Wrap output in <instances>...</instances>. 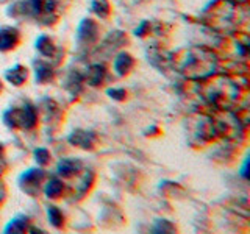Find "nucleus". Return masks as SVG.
Listing matches in <instances>:
<instances>
[{"label": "nucleus", "mask_w": 250, "mask_h": 234, "mask_svg": "<svg viewBox=\"0 0 250 234\" xmlns=\"http://www.w3.org/2000/svg\"><path fill=\"white\" fill-rule=\"evenodd\" d=\"M216 67V57L208 49H191L186 52V59L180 66V72L191 80H200L213 75Z\"/></svg>", "instance_id": "obj_1"}, {"label": "nucleus", "mask_w": 250, "mask_h": 234, "mask_svg": "<svg viewBox=\"0 0 250 234\" xmlns=\"http://www.w3.org/2000/svg\"><path fill=\"white\" fill-rule=\"evenodd\" d=\"M207 88L209 89L205 92V97L219 109H230L239 98L238 84L229 78H214V83L207 84Z\"/></svg>", "instance_id": "obj_2"}, {"label": "nucleus", "mask_w": 250, "mask_h": 234, "mask_svg": "<svg viewBox=\"0 0 250 234\" xmlns=\"http://www.w3.org/2000/svg\"><path fill=\"white\" fill-rule=\"evenodd\" d=\"M3 123L14 130H33L38 125V111L33 105L10 108L3 113Z\"/></svg>", "instance_id": "obj_3"}, {"label": "nucleus", "mask_w": 250, "mask_h": 234, "mask_svg": "<svg viewBox=\"0 0 250 234\" xmlns=\"http://www.w3.org/2000/svg\"><path fill=\"white\" fill-rule=\"evenodd\" d=\"M44 178H45V172L42 169H28L19 176V186L30 197H36L39 194V189H41Z\"/></svg>", "instance_id": "obj_4"}, {"label": "nucleus", "mask_w": 250, "mask_h": 234, "mask_svg": "<svg viewBox=\"0 0 250 234\" xmlns=\"http://www.w3.org/2000/svg\"><path fill=\"white\" fill-rule=\"evenodd\" d=\"M99 39V23L92 19H83L77 30V41L80 45H92Z\"/></svg>", "instance_id": "obj_5"}, {"label": "nucleus", "mask_w": 250, "mask_h": 234, "mask_svg": "<svg viewBox=\"0 0 250 234\" xmlns=\"http://www.w3.org/2000/svg\"><path fill=\"white\" fill-rule=\"evenodd\" d=\"M67 142L74 147H80L83 150H92L94 145H96V136L91 131L75 130L67 136Z\"/></svg>", "instance_id": "obj_6"}, {"label": "nucleus", "mask_w": 250, "mask_h": 234, "mask_svg": "<svg viewBox=\"0 0 250 234\" xmlns=\"http://www.w3.org/2000/svg\"><path fill=\"white\" fill-rule=\"evenodd\" d=\"M21 31L14 27L0 28V52H10L19 45Z\"/></svg>", "instance_id": "obj_7"}, {"label": "nucleus", "mask_w": 250, "mask_h": 234, "mask_svg": "<svg viewBox=\"0 0 250 234\" xmlns=\"http://www.w3.org/2000/svg\"><path fill=\"white\" fill-rule=\"evenodd\" d=\"M82 169H83V164L77 158H62L57 164V174L61 178H72L80 174Z\"/></svg>", "instance_id": "obj_8"}, {"label": "nucleus", "mask_w": 250, "mask_h": 234, "mask_svg": "<svg viewBox=\"0 0 250 234\" xmlns=\"http://www.w3.org/2000/svg\"><path fill=\"white\" fill-rule=\"evenodd\" d=\"M133 66H135V59H133V57L128 53V52H121L116 55L114 58V70L117 75H127L130 74V70L133 69Z\"/></svg>", "instance_id": "obj_9"}, {"label": "nucleus", "mask_w": 250, "mask_h": 234, "mask_svg": "<svg viewBox=\"0 0 250 234\" xmlns=\"http://www.w3.org/2000/svg\"><path fill=\"white\" fill-rule=\"evenodd\" d=\"M105 77H106V67L104 64H92L88 67L84 81L89 86H92V88H97V86L104 83Z\"/></svg>", "instance_id": "obj_10"}, {"label": "nucleus", "mask_w": 250, "mask_h": 234, "mask_svg": "<svg viewBox=\"0 0 250 234\" xmlns=\"http://www.w3.org/2000/svg\"><path fill=\"white\" fill-rule=\"evenodd\" d=\"M5 78L8 83H11L13 86H22L27 81L28 78V70L25 66L22 64H16L11 69H8L5 72Z\"/></svg>", "instance_id": "obj_11"}, {"label": "nucleus", "mask_w": 250, "mask_h": 234, "mask_svg": "<svg viewBox=\"0 0 250 234\" xmlns=\"http://www.w3.org/2000/svg\"><path fill=\"white\" fill-rule=\"evenodd\" d=\"M36 49L45 58H55V57H57V53H58L57 45L53 44L50 36H47V35H41L36 39Z\"/></svg>", "instance_id": "obj_12"}, {"label": "nucleus", "mask_w": 250, "mask_h": 234, "mask_svg": "<svg viewBox=\"0 0 250 234\" xmlns=\"http://www.w3.org/2000/svg\"><path fill=\"white\" fill-rule=\"evenodd\" d=\"M55 72L53 67L45 61H35V77H36V83L44 84L47 81H50L53 78Z\"/></svg>", "instance_id": "obj_13"}, {"label": "nucleus", "mask_w": 250, "mask_h": 234, "mask_svg": "<svg viewBox=\"0 0 250 234\" xmlns=\"http://www.w3.org/2000/svg\"><path fill=\"white\" fill-rule=\"evenodd\" d=\"M30 226V218L23 214L16 215L14 218H11L10 222L6 223V226L3 228V233H25Z\"/></svg>", "instance_id": "obj_14"}, {"label": "nucleus", "mask_w": 250, "mask_h": 234, "mask_svg": "<svg viewBox=\"0 0 250 234\" xmlns=\"http://www.w3.org/2000/svg\"><path fill=\"white\" fill-rule=\"evenodd\" d=\"M64 192V183L58 176H52L44 186V194L49 198H60Z\"/></svg>", "instance_id": "obj_15"}, {"label": "nucleus", "mask_w": 250, "mask_h": 234, "mask_svg": "<svg viewBox=\"0 0 250 234\" xmlns=\"http://www.w3.org/2000/svg\"><path fill=\"white\" fill-rule=\"evenodd\" d=\"M89 10L97 16L99 19L105 20L111 14V5L108 0H89Z\"/></svg>", "instance_id": "obj_16"}, {"label": "nucleus", "mask_w": 250, "mask_h": 234, "mask_svg": "<svg viewBox=\"0 0 250 234\" xmlns=\"http://www.w3.org/2000/svg\"><path fill=\"white\" fill-rule=\"evenodd\" d=\"M47 217H49V222L53 228L57 230L62 228V225H64V214H62V211L58 206L55 205L47 206Z\"/></svg>", "instance_id": "obj_17"}, {"label": "nucleus", "mask_w": 250, "mask_h": 234, "mask_svg": "<svg viewBox=\"0 0 250 234\" xmlns=\"http://www.w3.org/2000/svg\"><path fill=\"white\" fill-rule=\"evenodd\" d=\"M83 83H84V78L78 72H72L67 77V80L64 83V88L72 94V96H77V94L82 91Z\"/></svg>", "instance_id": "obj_18"}, {"label": "nucleus", "mask_w": 250, "mask_h": 234, "mask_svg": "<svg viewBox=\"0 0 250 234\" xmlns=\"http://www.w3.org/2000/svg\"><path fill=\"white\" fill-rule=\"evenodd\" d=\"M50 158H52L50 152L47 150V148L39 147L35 150V159H36V162L39 164V166H47V164L50 162Z\"/></svg>", "instance_id": "obj_19"}, {"label": "nucleus", "mask_w": 250, "mask_h": 234, "mask_svg": "<svg viewBox=\"0 0 250 234\" xmlns=\"http://www.w3.org/2000/svg\"><path fill=\"white\" fill-rule=\"evenodd\" d=\"M175 231V226L169 220H156L153 226V233H172Z\"/></svg>", "instance_id": "obj_20"}, {"label": "nucleus", "mask_w": 250, "mask_h": 234, "mask_svg": "<svg viewBox=\"0 0 250 234\" xmlns=\"http://www.w3.org/2000/svg\"><path fill=\"white\" fill-rule=\"evenodd\" d=\"M106 94L109 97H111L113 100H117V101H124L125 98H127V91H125L124 88H113V89H108Z\"/></svg>", "instance_id": "obj_21"}, {"label": "nucleus", "mask_w": 250, "mask_h": 234, "mask_svg": "<svg viewBox=\"0 0 250 234\" xmlns=\"http://www.w3.org/2000/svg\"><path fill=\"white\" fill-rule=\"evenodd\" d=\"M147 33H150V22L148 20H143L139 23V27L135 30L136 36H146Z\"/></svg>", "instance_id": "obj_22"}, {"label": "nucleus", "mask_w": 250, "mask_h": 234, "mask_svg": "<svg viewBox=\"0 0 250 234\" xmlns=\"http://www.w3.org/2000/svg\"><path fill=\"white\" fill-rule=\"evenodd\" d=\"M5 169H6V161H5V158H3V155L0 153V176L3 175Z\"/></svg>", "instance_id": "obj_23"}, {"label": "nucleus", "mask_w": 250, "mask_h": 234, "mask_svg": "<svg viewBox=\"0 0 250 234\" xmlns=\"http://www.w3.org/2000/svg\"><path fill=\"white\" fill-rule=\"evenodd\" d=\"M3 198H5V189L2 187V189H0V203L3 201Z\"/></svg>", "instance_id": "obj_24"}, {"label": "nucleus", "mask_w": 250, "mask_h": 234, "mask_svg": "<svg viewBox=\"0 0 250 234\" xmlns=\"http://www.w3.org/2000/svg\"><path fill=\"white\" fill-rule=\"evenodd\" d=\"M2 89H3V84H2V81H0V92H2Z\"/></svg>", "instance_id": "obj_25"}, {"label": "nucleus", "mask_w": 250, "mask_h": 234, "mask_svg": "<svg viewBox=\"0 0 250 234\" xmlns=\"http://www.w3.org/2000/svg\"><path fill=\"white\" fill-rule=\"evenodd\" d=\"M8 2V0H0V3H6Z\"/></svg>", "instance_id": "obj_26"}]
</instances>
